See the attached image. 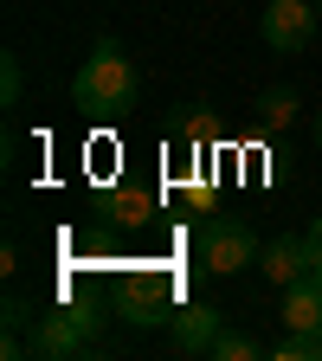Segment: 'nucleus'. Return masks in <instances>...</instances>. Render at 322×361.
I'll return each mask as SVG.
<instances>
[{"label": "nucleus", "instance_id": "f257e3e1", "mask_svg": "<svg viewBox=\"0 0 322 361\" xmlns=\"http://www.w3.org/2000/svg\"><path fill=\"white\" fill-rule=\"evenodd\" d=\"M71 97H78L84 116H129L135 97H142L135 59L123 52L116 39H97V45H90V59L78 65V78H71Z\"/></svg>", "mask_w": 322, "mask_h": 361}, {"label": "nucleus", "instance_id": "f03ea898", "mask_svg": "<svg viewBox=\"0 0 322 361\" xmlns=\"http://www.w3.org/2000/svg\"><path fill=\"white\" fill-rule=\"evenodd\" d=\"M97 329H104V316L84 310V303L39 310V316H32V342H26V355H39V361H78V355L97 348Z\"/></svg>", "mask_w": 322, "mask_h": 361}, {"label": "nucleus", "instance_id": "7ed1b4c3", "mask_svg": "<svg viewBox=\"0 0 322 361\" xmlns=\"http://www.w3.org/2000/svg\"><path fill=\"white\" fill-rule=\"evenodd\" d=\"M194 245H200V271H213V278H233V271H245V264H258V233L245 219H233V213H213V219H200V233H194Z\"/></svg>", "mask_w": 322, "mask_h": 361}, {"label": "nucleus", "instance_id": "20e7f679", "mask_svg": "<svg viewBox=\"0 0 322 361\" xmlns=\"http://www.w3.org/2000/svg\"><path fill=\"white\" fill-rule=\"evenodd\" d=\"M316 26H322V7H316V0H271L264 20H258L264 45H271V52H284V59L303 52V45L316 39Z\"/></svg>", "mask_w": 322, "mask_h": 361}, {"label": "nucleus", "instance_id": "39448f33", "mask_svg": "<svg viewBox=\"0 0 322 361\" xmlns=\"http://www.w3.org/2000/svg\"><path fill=\"white\" fill-rule=\"evenodd\" d=\"M284 329L322 336V271H303L297 284H284Z\"/></svg>", "mask_w": 322, "mask_h": 361}, {"label": "nucleus", "instance_id": "423d86ee", "mask_svg": "<svg viewBox=\"0 0 322 361\" xmlns=\"http://www.w3.org/2000/svg\"><path fill=\"white\" fill-rule=\"evenodd\" d=\"M219 329H225V323H219L213 303H180V310H174V348H180V355H206Z\"/></svg>", "mask_w": 322, "mask_h": 361}, {"label": "nucleus", "instance_id": "0eeeda50", "mask_svg": "<svg viewBox=\"0 0 322 361\" xmlns=\"http://www.w3.org/2000/svg\"><path fill=\"white\" fill-rule=\"evenodd\" d=\"M258 271L271 284H297L303 271H309V245L297 239V233H284V239H271L264 252H258Z\"/></svg>", "mask_w": 322, "mask_h": 361}, {"label": "nucleus", "instance_id": "6e6552de", "mask_svg": "<svg viewBox=\"0 0 322 361\" xmlns=\"http://www.w3.org/2000/svg\"><path fill=\"white\" fill-rule=\"evenodd\" d=\"M297 110H303L297 90H290V84H271L264 97H258V123H264V135H290V129H297Z\"/></svg>", "mask_w": 322, "mask_h": 361}, {"label": "nucleus", "instance_id": "1a4fd4ad", "mask_svg": "<svg viewBox=\"0 0 322 361\" xmlns=\"http://www.w3.org/2000/svg\"><path fill=\"white\" fill-rule=\"evenodd\" d=\"M161 310H168V290L161 284H129L123 290V323H135V329H155Z\"/></svg>", "mask_w": 322, "mask_h": 361}, {"label": "nucleus", "instance_id": "9d476101", "mask_svg": "<svg viewBox=\"0 0 322 361\" xmlns=\"http://www.w3.org/2000/svg\"><path fill=\"white\" fill-rule=\"evenodd\" d=\"M206 355H213V361H252V355H264V348H258V336H252V329H219Z\"/></svg>", "mask_w": 322, "mask_h": 361}, {"label": "nucleus", "instance_id": "9b49d317", "mask_svg": "<svg viewBox=\"0 0 322 361\" xmlns=\"http://www.w3.org/2000/svg\"><path fill=\"white\" fill-rule=\"evenodd\" d=\"M110 207H116L123 226H149V219H155V194H149V188H123Z\"/></svg>", "mask_w": 322, "mask_h": 361}, {"label": "nucleus", "instance_id": "f8f14e48", "mask_svg": "<svg viewBox=\"0 0 322 361\" xmlns=\"http://www.w3.org/2000/svg\"><path fill=\"white\" fill-rule=\"evenodd\" d=\"M278 361H322V336H309V329H290L278 348H271Z\"/></svg>", "mask_w": 322, "mask_h": 361}, {"label": "nucleus", "instance_id": "ddd939ff", "mask_svg": "<svg viewBox=\"0 0 322 361\" xmlns=\"http://www.w3.org/2000/svg\"><path fill=\"white\" fill-rule=\"evenodd\" d=\"M0 97H7V104H20V59H7V65H0Z\"/></svg>", "mask_w": 322, "mask_h": 361}, {"label": "nucleus", "instance_id": "4468645a", "mask_svg": "<svg viewBox=\"0 0 322 361\" xmlns=\"http://www.w3.org/2000/svg\"><path fill=\"white\" fill-rule=\"evenodd\" d=\"M303 245H309V271H322V219L303 233Z\"/></svg>", "mask_w": 322, "mask_h": 361}, {"label": "nucleus", "instance_id": "2eb2a0df", "mask_svg": "<svg viewBox=\"0 0 322 361\" xmlns=\"http://www.w3.org/2000/svg\"><path fill=\"white\" fill-rule=\"evenodd\" d=\"M316 142H322V110H316Z\"/></svg>", "mask_w": 322, "mask_h": 361}, {"label": "nucleus", "instance_id": "dca6fc26", "mask_svg": "<svg viewBox=\"0 0 322 361\" xmlns=\"http://www.w3.org/2000/svg\"><path fill=\"white\" fill-rule=\"evenodd\" d=\"M316 7H322V0H316Z\"/></svg>", "mask_w": 322, "mask_h": 361}]
</instances>
